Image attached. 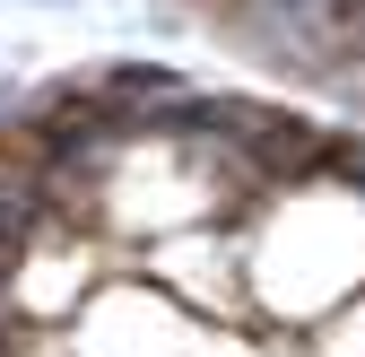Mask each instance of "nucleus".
<instances>
[{"instance_id": "nucleus-1", "label": "nucleus", "mask_w": 365, "mask_h": 357, "mask_svg": "<svg viewBox=\"0 0 365 357\" xmlns=\"http://www.w3.org/2000/svg\"><path fill=\"white\" fill-rule=\"evenodd\" d=\"M18 87H26V79H9V70H0V114H9V105H18Z\"/></svg>"}]
</instances>
